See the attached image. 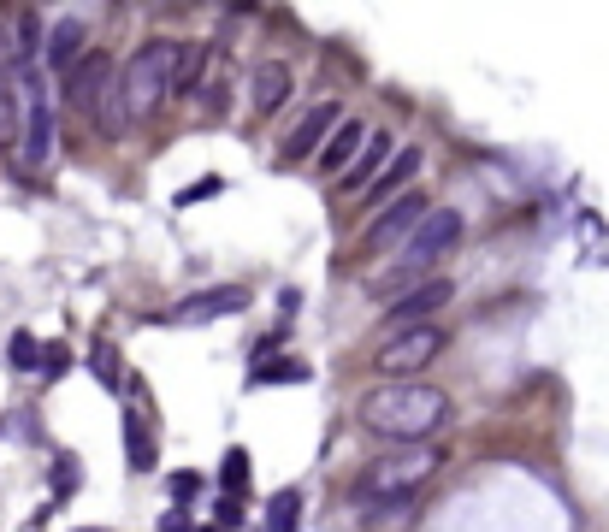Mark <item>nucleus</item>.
I'll return each mask as SVG.
<instances>
[{"mask_svg":"<svg viewBox=\"0 0 609 532\" xmlns=\"http://www.w3.org/2000/svg\"><path fill=\"white\" fill-rule=\"evenodd\" d=\"M83 18H60L54 30H48V66L54 71H71L77 60H83Z\"/></svg>","mask_w":609,"mask_h":532,"instance_id":"16","label":"nucleus"},{"mask_svg":"<svg viewBox=\"0 0 609 532\" xmlns=\"http://www.w3.org/2000/svg\"><path fill=\"white\" fill-rule=\"evenodd\" d=\"M450 296H456V290H450V278H426V284H414L408 296H397V302H391V320H403V332H414L426 314L450 308Z\"/></svg>","mask_w":609,"mask_h":532,"instance_id":"11","label":"nucleus"},{"mask_svg":"<svg viewBox=\"0 0 609 532\" xmlns=\"http://www.w3.org/2000/svg\"><path fill=\"white\" fill-rule=\"evenodd\" d=\"M432 207H426V196L420 190H403L397 201H385V213H379V225L355 243V255H385V249H397V243H408L414 231H420V219H426Z\"/></svg>","mask_w":609,"mask_h":532,"instance_id":"6","label":"nucleus"},{"mask_svg":"<svg viewBox=\"0 0 609 532\" xmlns=\"http://www.w3.org/2000/svg\"><path fill=\"white\" fill-rule=\"evenodd\" d=\"M450 414V397L432 391V385H414V379H397V385H379L361 397V426L379 432V438H397V444H420L444 426Z\"/></svg>","mask_w":609,"mask_h":532,"instance_id":"1","label":"nucleus"},{"mask_svg":"<svg viewBox=\"0 0 609 532\" xmlns=\"http://www.w3.org/2000/svg\"><path fill=\"white\" fill-rule=\"evenodd\" d=\"M456 243H462V213H456V207H432V213L420 219V231H414V237L403 243L397 266H391V272H379V278H373L367 290H373V296H391V302H397V296H408L414 284H426V278H432V266L444 261V255H450Z\"/></svg>","mask_w":609,"mask_h":532,"instance_id":"2","label":"nucleus"},{"mask_svg":"<svg viewBox=\"0 0 609 532\" xmlns=\"http://www.w3.org/2000/svg\"><path fill=\"white\" fill-rule=\"evenodd\" d=\"M6 361H12L18 373H36V367H42V343H36V332H12V343H6Z\"/></svg>","mask_w":609,"mask_h":532,"instance_id":"22","label":"nucleus"},{"mask_svg":"<svg viewBox=\"0 0 609 532\" xmlns=\"http://www.w3.org/2000/svg\"><path fill=\"white\" fill-rule=\"evenodd\" d=\"M414 172H420V148H397V154H391V166L367 184V201H385V196L397 201L408 190V178H414Z\"/></svg>","mask_w":609,"mask_h":532,"instance_id":"15","label":"nucleus"},{"mask_svg":"<svg viewBox=\"0 0 609 532\" xmlns=\"http://www.w3.org/2000/svg\"><path fill=\"white\" fill-rule=\"evenodd\" d=\"M385 166H391V136H385V131H367V148L349 160V172L338 178V190H343V196H361V190H367V184H373Z\"/></svg>","mask_w":609,"mask_h":532,"instance_id":"12","label":"nucleus"},{"mask_svg":"<svg viewBox=\"0 0 609 532\" xmlns=\"http://www.w3.org/2000/svg\"><path fill=\"white\" fill-rule=\"evenodd\" d=\"M225 190V178H202V184H190V190H178V207H196V201L219 196Z\"/></svg>","mask_w":609,"mask_h":532,"instance_id":"26","label":"nucleus"},{"mask_svg":"<svg viewBox=\"0 0 609 532\" xmlns=\"http://www.w3.org/2000/svg\"><path fill=\"white\" fill-rule=\"evenodd\" d=\"M338 119H343V107H338V101H314V107H308V113L296 119V131L284 136L278 160H284V166H296V160L320 154V148H326V136L338 131Z\"/></svg>","mask_w":609,"mask_h":532,"instance_id":"9","label":"nucleus"},{"mask_svg":"<svg viewBox=\"0 0 609 532\" xmlns=\"http://www.w3.org/2000/svg\"><path fill=\"white\" fill-rule=\"evenodd\" d=\"M290 66H278V60H267V66H255V119H272L284 101H290Z\"/></svg>","mask_w":609,"mask_h":532,"instance_id":"14","label":"nucleus"},{"mask_svg":"<svg viewBox=\"0 0 609 532\" xmlns=\"http://www.w3.org/2000/svg\"><path fill=\"white\" fill-rule=\"evenodd\" d=\"M77 532H107V527H77Z\"/></svg>","mask_w":609,"mask_h":532,"instance_id":"30","label":"nucleus"},{"mask_svg":"<svg viewBox=\"0 0 609 532\" xmlns=\"http://www.w3.org/2000/svg\"><path fill=\"white\" fill-rule=\"evenodd\" d=\"M219 485H225L231 497H243V491H249V450H225V467H219Z\"/></svg>","mask_w":609,"mask_h":532,"instance_id":"24","label":"nucleus"},{"mask_svg":"<svg viewBox=\"0 0 609 532\" xmlns=\"http://www.w3.org/2000/svg\"><path fill=\"white\" fill-rule=\"evenodd\" d=\"M207 54L202 42H178V60H172V95H196L207 83Z\"/></svg>","mask_w":609,"mask_h":532,"instance_id":"17","label":"nucleus"},{"mask_svg":"<svg viewBox=\"0 0 609 532\" xmlns=\"http://www.w3.org/2000/svg\"><path fill=\"white\" fill-rule=\"evenodd\" d=\"M54 491H60V497H71V491H77V462H71V456H60V462H54Z\"/></svg>","mask_w":609,"mask_h":532,"instance_id":"27","label":"nucleus"},{"mask_svg":"<svg viewBox=\"0 0 609 532\" xmlns=\"http://www.w3.org/2000/svg\"><path fill=\"white\" fill-rule=\"evenodd\" d=\"M202 485H207V479H202V473H190V467H184V473H172V497H196Z\"/></svg>","mask_w":609,"mask_h":532,"instance_id":"28","label":"nucleus"},{"mask_svg":"<svg viewBox=\"0 0 609 532\" xmlns=\"http://www.w3.org/2000/svg\"><path fill=\"white\" fill-rule=\"evenodd\" d=\"M54 154V107H48V89L42 77L24 71V131H18V166L24 172H42Z\"/></svg>","mask_w":609,"mask_h":532,"instance_id":"5","label":"nucleus"},{"mask_svg":"<svg viewBox=\"0 0 609 532\" xmlns=\"http://www.w3.org/2000/svg\"><path fill=\"white\" fill-rule=\"evenodd\" d=\"M89 373H95L107 391H119V385H125V373H119V349H113L107 337H95V343H89Z\"/></svg>","mask_w":609,"mask_h":532,"instance_id":"19","label":"nucleus"},{"mask_svg":"<svg viewBox=\"0 0 609 532\" xmlns=\"http://www.w3.org/2000/svg\"><path fill=\"white\" fill-rule=\"evenodd\" d=\"M24 131V101L12 95V83H0V142H18Z\"/></svg>","mask_w":609,"mask_h":532,"instance_id":"23","label":"nucleus"},{"mask_svg":"<svg viewBox=\"0 0 609 532\" xmlns=\"http://www.w3.org/2000/svg\"><path fill=\"white\" fill-rule=\"evenodd\" d=\"M202 532H225V527H202Z\"/></svg>","mask_w":609,"mask_h":532,"instance_id":"31","label":"nucleus"},{"mask_svg":"<svg viewBox=\"0 0 609 532\" xmlns=\"http://www.w3.org/2000/svg\"><path fill=\"white\" fill-rule=\"evenodd\" d=\"M302 379H308L302 361H261V367L249 373V385H302Z\"/></svg>","mask_w":609,"mask_h":532,"instance_id":"20","label":"nucleus"},{"mask_svg":"<svg viewBox=\"0 0 609 532\" xmlns=\"http://www.w3.org/2000/svg\"><path fill=\"white\" fill-rule=\"evenodd\" d=\"M296 521H302V497L296 491H278L267 509V532H296Z\"/></svg>","mask_w":609,"mask_h":532,"instance_id":"21","label":"nucleus"},{"mask_svg":"<svg viewBox=\"0 0 609 532\" xmlns=\"http://www.w3.org/2000/svg\"><path fill=\"white\" fill-rule=\"evenodd\" d=\"M367 148V125L361 119H338V131L326 136V148H320V172H349V160Z\"/></svg>","mask_w":609,"mask_h":532,"instance_id":"13","label":"nucleus"},{"mask_svg":"<svg viewBox=\"0 0 609 532\" xmlns=\"http://www.w3.org/2000/svg\"><path fill=\"white\" fill-rule=\"evenodd\" d=\"M154 532H196L190 527V515H184V503H178V509H166V515H160V527Z\"/></svg>","mask_w":609,"mask_h":532,"instance_id":"29","label":"nucleus"},{"mask_svg":"<svg viewBox=\"0 0 609 532\" xmlns=\"http://www.w3.org/2000/svg\"><path fill=\"white\" fill-rule=\"evenodd\" d=\"M243 308H249V290H243V284H213V290L184 296L166 320H178V326H207V320H225V314H243Z\"/></svg>","mask_w":609,"mask_h":532,"instance_id":"10","label":"nucleus"},{"mask_svg":"<svg viewBox=\"0 0 609 532\" xmlns=\"http://www.w3.org/2000/svg\"><path fill=\"white\" fill-rule=\"evenodd\" d=\"M113 60L107 54H83L77 66L66 71V107L77 119H95V107H101V95H107V83H113Z\"/></svg>","mask_w":609,"mask_h":532,"instance_id":"8","label":"nucleus"},{"mask_svg":"<svg viewBox=\"0 0 609 532\" xmlns=\"http://www.w3.org/2000/svg\"><path fill=\"white\" fill-rule=\"evenodd\" d=\"M172 60H178V42L154 36L142 42L125 66L113 71V89H119V107H125V125H142L160 113V101L172 95Z\"/></svg>","mask_w":609,"mask_h":532,"instance_id":"3","label":"nucleus"},{"mask_svg":"<svg viewBox=\"0 0 609 532\" xmlns=\"http://www.w3.org/2000/svg\"><path fill=\"white\" fill-rule=\"evenodd\" d=\"M66 367H71V349H66V343H42V373H48V379H60Z\"/></svg>","mask_w":609,"mask_h":532,"instance_id":"25","label":"nucleus"},{"mask_svg":"<svg viewBox=\"0 0 609 532\" xmlns=\"http://www.w3.org/2000/svg\"><path fill=\"white\" fill-rule=\"evenodd\" d=\"M438 467H444V450H432V444H414L408 456H385L379 467H367V479H361V503H367V509L408 503Z\"/></svg>","mask_w":609,"mask_h":532,"instance_id":"4","label":"nucleus"},{"mask_svg":"<svg viewBox=\"0 0 609 532\" xmlns=\"http://www.w3.org/2000/svg\"><path fill=\"white\" fill-rule=\"evenodd\" d=\"M438 349H444V332H432V326H414V332H397L385 349H379V373L397 385V379H414L420 367H432L438 361Z\"/></svg>","mask_w":609,"mask_h":532,"instance_id":"7","label":"nucleus"},{"mask_svg":"<svg viewBox=\"0 0 609 532\" xmlns=\"http://www.w3.org/2000/svg\"><path fill=\"white\" fill-rule=\"evenodd\" d=\"M125 462L131 473H154V438H148V426H142V414H125Z\"/></svg>","mask_w":609,"mask_h":532,"instance_id":"18","label":"nucleus"}]
</instances>
